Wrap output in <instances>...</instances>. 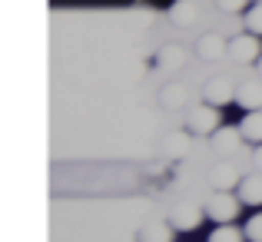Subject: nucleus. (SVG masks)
I'll list each match as a JSON object with an SVG mask.
<instances>
[{
  "label": "nucleus",
  "instance_id": "6ab92c4d",
  "mask_svg": "<svg viewBox=\"0 0 262 242\" xmlns=\"http://www.w3.org/2000/svg\"><path fill=\"white\" fill-rule=\"evenodd\" d=\"M256 70H259V77H262V57L256 60Z\"/></svg>",
  "mask_w": 262,
  "mask_h": 242
},
{
  "label": "nucleus",
  "instance_id": "423d86ee",
  "mask_svg": "<svg viewBox=\"0 0 262 242\" xmlns=\"http://www.w3.org/2000/svg\"><path fill=\"white\" fill-rule=\"evenodd\" d=\"M203 223V212L196 209V206H179V209H173V216H169V226L173 229H179V232H192L196 226Z\"/></svg>",
  "mask_w": 262,
  "mask_h": 242
},
{
  "label": "nucleus",
  "instance_id": "2eb2a0df",
  "mask_svg": "<svg viewBox=\"0 0 262 242\" xmlns=\"http://www.w3.org/2000/svg\"><path fill=\"white\" fill-rule=\"evenodd\" d=\"M246 239L249 242H262V212H256V216H249L246 219Z\"/></svg>",
  "mask_w": 262,
  "mask_h": 242
},
{
  "label": "nucleus",
  "instance_id": "9d476101",
  "mask_svg": "<svg viewBox=\"0 0 262 242\" xmlns=\"http://www.w3.org/2000/svg\"><path fill=\"white\" fill-rule=\"evenodd\" d=\"M196 17H199V10H196L192 0H176V4L169 7V20H173L176 27H192Z\"/></svg>",
  "mask_w": 262,
  "mask_h": 242
},
{
  "label": "nucleus",
  "instance_id": "39448f33",
  "mask_svg": "<svg viewBox=\"0 0 262 242\" xmlns=\"http://www.w3.org/2000/svg\"><path fill=\"white\" fill-rule=\"evenodd\" d=\"M209 183H212V189H236L243 179H239V169L232 163H216L209 169Z\"/></svg>",
  "mask_w": 262,
  "mask_h": 242
},
{
  "label": "nucleus",
  "instance_id": "4468645a",
  "mask_svg": "<svg viewBox=\"0 0 262 242\" xmlns=\"http://www.w3.org/2000/svg\"><path fill=\"white\" fill-rule=\"evenodd\" d=\"M246 30L262 37V4H252L249 10H246Z\"/></svg>",
  "mask_w": 262,
  "mask_h": 242
},
{
  "label": "nucleus",
  "instance_id": "6e6552de",
  "mask_svg": "<svg viewBox=\"0 0 262 242\" xmlns=\"http://www.w3.org/2000/svg\"><path fill=\"white\" fill-rule=\"evenodd\" d=\"M196 53H199L203 60H219L223 53H229V43H226L223 37H216V33H206V37L199 40Z\"/></svg>",
  "mask_w": 262,
  "mask_h": 242
},
{
  "label": "nucleus",
  "instance_id": "1a4fd4ad",
  "mask_svg": "<svg viewBox=\"0 0 262 242\" xmlns=\"http://www.w3.org/2000/svg\"><path fill=\"white\" fill-rule=\"evenodd\" d=\"M239 199H243V206H262V172L246 176L239 183Z\"/></svg>",
  "mask_w": 262,
  "mask_h": 242
},
{
  "label": "nucleus",
  "instance_id": "7ed1b4c3",
  "mask_svg": "<svg viewBox=\"0 0 262 242\" xmlns=\"http://www.w3.org/2000/svg\"><path fill=\"white\" fill-rule=\"evenodd\" d=\"M229 57L236 60V63H256L262 57V43L256 33H239V37L229 40Z\"/></svg>",
  "mask_w": 262,
  "mask_h": 242
},
{
  "label": "nucleus",
  "instance_id": "f3484780",
  "mask_svg": "<svg viewBox=\"0 0 262 242\" xmlns=\"http://www.w3.org/2000/svg\"><path fill=\"white\" fill-rule=\"evenodd\" d=\"M146 242H169V229H163V226H153V229L146 232Z\"/></svg>",
  "mask_w": 262,
  "mask_h": 242
},
{
  "label": "nucleus",
  "instance_id": "0eeeda50",
  "mask_svg": "<svg viewBox=\"0 0 262 242\" xmlns=\"http://www.w3.org/2000/svg\"><path fill=\"white\" fill-rule=\"evenodd\" d=\"M236 103L249 113V109H262V83L249 80V83H239L236 86Z\"/></svg>",
  "mask_w": 262,
  "mask_h": 242
},
{
  "label": "nucleus",
  "instance_id": "ddd939ff",
  "mask_svg": "<svg viewBox=\"0 0 262 242\" xmlns=\"http://www.w3.org/2000/svg\"><path fill=\"white\" fill-rule=\"evenodd\" d=\"M239 136H243V129H226V126H219L216 133H212V140H216L219 149H232L239 143Z\"/></svg>",
  "mask_w": 262,
  "mask_h": 242
},
{
  "label": "nucleus",
  "instance_id": "dca6fc26",
  "mask_svg": "<svg viewBox=\"0 0 262 242\" xmlns=\"http://www.w3.org/2000/svg\"><path fill=\"white\" fill-rule=\"evenodd\" d=\"M219 7L223 10H229V13H239V10H249V0H219Z\"/></svg>",
  "mask_w": 262,
  "mask_h": 242
},
{
  "label": "nucleus",
  "instance_id": "f257e3e1",
  "mask_svg": "<svg viewBox=\"0 0 262 242\" xmlns=\"http://www.w3.org/2000/svg\"><path fill=\"white\" fill-rule=\"evenodd\" d=\"M219 123H223L219 106H212V103H206V100H203V106H192L189 113H186V129H189L192 136H212L219 129Z\"/></svg>",
  "mask_w": 262,
  "mask_h": 242
},
{
  "label": "nucleus",
  "instance_id": "f8f14e48",
  "mask_svg": "<svg viewBox=\"0 0 262 242\" xmlns=\"http://www.w3.org/2000/svg\"><path fill=\"white\" fill-rule=\"evenodd\" d=\"M209 242H246V232H239L232 223H219V229L209 232Z\"/></svg>",
  "mask_w": 262,
  "mask_h": 242
},
{
  "label": "nucleus",
  "instance_id": "9b49d317",
  "mask_svg": "<svg viewBox=\"0 0 262 242\" xmlns=\"http://www.w3.org/2000/svg\"><path fill=\"white\" fill-rule=\"evenodd\" d=\"M239 129H243V140L262 143V109H249L243 116V123H239Z\"/></svg>",
  "mask_w": 262,
  "mask_h": 242
},
{
  "label": "nucleus",
  "instance_id": "f03ea898",
  "mask_svg": "<svg viewBox=\"0 0 262 242\" xmlns=\"http://www.w3.org/2000/svg\"><path fill=\"white\" fill-rule=\"evenodd\" d=\"M239 206H243V199L232 196V189H212V196L206 199V216L212 223H232L239 216Z\"/></svg>",
  "mask_w": 262,
  "mask_h": 242
},
{
  "label": "nucleus",
  "instance_id": "20e7f679",
  "mask_svg": "<svg viewBox=\"0 0 262 242\" xmlns=\"http://www.w3.org/2000/svg\"><path fill=\"white\" fill-rule=\"evenodd\" d=\"M203 100L212 103V106H226V103L236 100V86H232L226 77H216V80H209L203 86Z\"/></svg>",
  "mask_w": 262,
  "mask_h": 242
},
{
  "label": "nucleus",
  "instance_id": "a211bd4d",
  "mask_svg": "<svg viewBox=\"0 0 262 242\" xmlns=\"http://www.w3.org/2000/svg\"><path fill=\"white\" fill-rule=\"evenodd\" d=\"M256 169L262 172V143H259V149H256Z\"/></svg>",
  "mask_w": 262,
  "mask_h": 242
}]
</instances>
